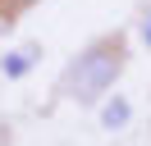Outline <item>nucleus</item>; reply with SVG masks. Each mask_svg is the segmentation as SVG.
<instances>
[{
	"label": "nucleus",
	"instance_id": "obj_1",
	"mask_svg": "<svg viewBox=\"0 0 151 146\" xmlns=\"http://www.w3.org/2000/svg\"><path fill=\"white\" fill-rule=\"evenodd\" d=\"M124 73V41L119 36H96L92 46L69 59L64 78H60V91H64L73 105H101L110 96V87Z\"/></svg>",
	"mask_w": 151,
	"mask_h": 146
},
{
	"label": "nucleus",
	"instance_id": "obj_2",
	"mask_svg": "<svg viewBox=\"0 0 151 146\" xmlns=\"http://www.w3.org/2000/svg\"><path fill=\"white\" fill-rule=\"evenodd\" d=\"M96 123H101V132H124V128L133 123V96L110 91V96L96 105Z\"/></svg>",
	"mask_w": 151,
	"mask_h": 146
},
{
	"label": "nucleus",
	"instance_id": "obj_3",
	"mask_svg": "<svg viewBox=\"0 0 151 146\" xmlns=\"http://www.w3.org/2000/svg\"><path fill=\"white\" fill-rule=\"evenodd\" d=\"M37 64H41V46H14V50L0 55V78L5 82H23Z\"/></svg>",
	"mask_w": 151,
	"mask_h": 146
},
{
	"label": "nucleus",
	"instance_id": "obj_4",
	"mask_svg": "<svg viewBox=\"0 0 151 146\" xmlns=\"http://www.w3.org/2000/svg\"><path fill=\"white\" fill-rule=\"evenodd\" d=\"M137 36H142V46L151 50V5L142 9V23H137Z\"/></svg>",
	"mask_w": 151,
	"mask_h": 146
},
{
	"label": "nucleus",
	"instance_id": "obj_5",
	"mask_svg": "<svg viewBox=\"0 0 151 146\" xmlns=\"http://www.w3.org/2000/svg\"><path fill=\"white\" fill-rule=\"evenodd\" d=\"M19 5H23V0H19Z\"/></svg>",
	"mask_w": 151,
	"mask_h": 146
}]
</instances>
